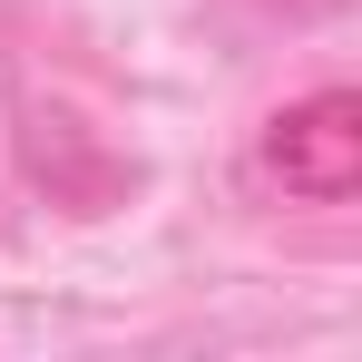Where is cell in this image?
<instances>
[{"label": "cell", "mask_w": 362, "mask_h": 362, "mask_svg": "<svg viewBox=\"0 0 362 362\" xmlns=\"http://www.w3.org/2000/svg\"><path fill=\"white\" fill-rule=\"evenodd\" d=\"M245 177L284 206H353L362 196V88H303L255 127Z\"/></svg>", "instance_id": "1"}, {"label": "cell", "mask_w": 362, "mask_h": 362, "mask_svg": "<svg viewBox=\"0 0 362 362\" xmlns=\"http://www.w3.org/2000/svg\"><path fill=\"white\" fill-rule=\"evenodd\" d=\"M264 20H294V30H323V20H343L353 0H255Z\"/></svg>", "instance_id": "2"}]
</instances>
